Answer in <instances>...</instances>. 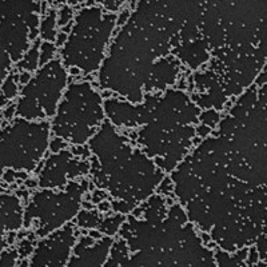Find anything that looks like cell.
<instances>
[{
	"mask_svg": "<svg viewBox=\"0 0 267 267\" xmlns=\"http://www.w3.org/2000/svg\"><path fill=\"white\" fill-rule=\"evenodd\" d=\"M39 46L40 40L32 42V46H30L27 51L24 52L23 58L19 61H16V67L19 71H29L33 74L39 68Z\"/></svg>",
	"mask_w": 267,
	"mask_h": 267,
	"instance_id": "9c48e42d",
	"label": "cell"
},
{
	"mask_svg": "<svg viewBox=\"0 0 267 267\" xmlns=\"http://www.w3.org/2000/svg\"><path fill=\"white\" fill-rule=\"evenodd\" d=\"M68 1V4L70 5H78V4H82V3H85L86 0H67Z\"/></svg>",
	"mask_w": 267,
	"mask_h": 267,
	"instance_id": "484cf974",
	"label": "cell"
},
{
	"mask_svg": "<svg viewBox=\"0 0 267 267\" xmlns=\"http://www.w3.org/2000/svg\"><path fill=\"white\" fill-rule=\"evenodd\" d=\"M220 118H222V115H220L218 110H215V108H207L206 111L199 114L198 122L202 123V124H206L207 127H210L211 130H215L216 126L219 124Z\"/></svg>",
	"mask_w": 267,
	"mask_h": 267,
	"instance_id": "5bb4252c",
	"label": "cell"
},
{
	"mask_svg": "<svg viewBox=\"0 0 267 267\" xmlns=\"http://www.w3.org/2000/svg\"><path fill=\"white\" fill-rule=\"evenodd\" d=\"M92 205H99L100 202L106 201V199H110L108 194L104 190H100V188H95L94 191L91 192L87 198Z\"/></svg>",
	"mask_w": 267,
	"mask_h": 267,
	"instance_id": "ac0fdd59",
	"label": "cell"
},
{
	"mask_svg": "<svg viewBox=\"0 0 267 267\" xmlns=\"http://www.w3.org/2000/svg\"><path fill=\"white\" fill-rule=\"evenodd\" d=\"M111 210V203H110V201L108 199H106V201L100 202L98 205V211H102V212H106V211H110Z\"/></svg>",
	"mask_w": 267,
	"mask_h": 267,
	"instance_id": "603a6c76",
	"label": "cell"
},
{
	"mask_svg": "<svg viewBox=\"0 0 267 267\" xmlns=\"http://www.w3.org/2000/svg\"><path fill=\"white\" fill-rule=\"evenodd\" d=\"M14 115H15V104L14 106H8V108L5 110L4 113V117L7 118V119H11Z\"/></svg>",
	"mask_w": 267,
	"mask_h": 267,
	"instance_id": "cb8c5ba5",
	"label": "cell"
},
{
	"mask_svg": "<svg viewBox=\"0 0 267 267\" xmlns=\"http://www.w3.org/2000/svg\"><path fill=\"white\" fill-rule=\"evenodd\" d=\"M74 10L71 5H61L59 11H57V20H58V29H63L67 24H70L74 20Z\"/></svg>",
	"mask_w": 267,
	"mask_h": 267,
	"instance_id": "9a60e30c",
	"label": "cell"
},
{
	"mask_svg": "<svg viewBox=\"0 0 267 267\" xmlns=\"http://www.w3.org/2000/svg\"><path fill=\"white\" fill-rule=\"evenodd\" d=\"M212 131H214V130H211L210 127H207L206 124H202V123H198L197 127H195V135L199 136L201 139L210 136V134H212Z\"/></svg>",
	"mask_w": 267,
	"mask_h": 267,
	"instance_id": "d6986e66",
	"label": "cell"
},
{
	"mask_svg": "<svg viewBox=\"0 0 267 267\" xmlns=\"http://www.w3.org/2000/svg\"><path fill=\"white\" fill-rule=\"evenodd\" d=\"M117 27V15L104 12L98 5H86L74 16V23L59 59L67 70L76 68L82 76L98 72L107 55L110 40Z\"/></svg>",
	"mask_w": 267,
	"mask_h": 267,
	"instance_id": "7a4b0ae2",
	"label": "cell"
},
{
	"mask_svg": "<svg viewBox=\"0 0 267 267\" xmlns=\"http://www.w3.org/2000/svg\"><path fill=\"white\" fill-rule=\"evenodd\" d=\"M102 92L91 80H71L50 122L51 135L68 146H83L106 120Z\"/></svg>",
	"mask_w": 267,
	"mask_h": 267,
	"instance_id": "3957f363",
	"label": "cell"
},
{
	"mask_svg": "<svg viewBox=\"0 0 267 267\" xmlns=\"http://www.w3.org/2000/svg\"><path fill=\"white\" fill-rule=\"evenodd\" d=\"M57 11L54 8H50L47 12L43 14V19L39 22V36H40V40L54 43V40L57 38Z\"/></svg>",
	"mask_w": 267,
	"mask_h": 267,
	"instance_id": "ba28073f",
	"label": "cell"
},
{
	"mask_svg": "<svg viewBox=\"0 0 267 267\" xmlns=\"http://www.w3.org/2000/svg\"><path fill=\"white\" fill-rule=\"evenodd\" d=\"M156 191L160 192V195H163V197H169L171 195V192L174 191V183L171 180L170 177H164L160 183L158 184V187H156Z\"/></svg>",
	"mask_w": 267,
	"mask_h": 267,
	"instance_id": "e0dca14e",
	"label": "cell"
},
{
	"mask_svg": "<svg viewBox=\"0 0 267 267\" xmlns=\"http://www.w3.org/2000/svg\"><path fill=\"white\" fill-rule=\"evenodd\" d=\"M33 173H36L38 187L63 190L70 180H79L89 175V162L76 158L70 148H64L46 156Z\"/></svg>",
	"mask_w": 267,
	"mask_h": 267,
	"instance_id": "52a82bcc",
	"label": "cell"
},
{
	"mask_svg": "<svg viewBox=\"0 0 267 267\" xmlns=\"http://www.w3.org/2000/svg\"><path fill=\"white\" fill-rule=\"evenodd\" d=\"M26 186L29 188H35L38 187V180L36 179H31V178H27L26 179Z\"/></svg>",
	"mask_w": 267,
	"mask_h": 267,
	"instance_id": "d4e9b609",
	"label": "cell"
},
{
	"mask_svg": "<svg viewBox=\"0 0 267 267\" xmlns=\"http://www.w3.org/2000/svg\"><path fill=\"white\" fill-rule=\"evenodd\" d=\"M19 92V87H18V74L12 72L11 75L7 76V79L3 83L1 87V96L4 98L5 103L8 100L16 98V95Z\"/></svg>",
	"mask_w": 267,
	"mask_h": 267,
	"instance_id": "7c38bea8",
	"label": "cell"
},
{
	"mask_svg": "<svg viewBox=\"0 0 267 267\" xmlns=\"http://www.w3.org/2000/svg\"><path fill=\"white\" fill-rule=\"evenodd\" d=\"M130 15H131V12H130V10H123L120 14H119V16L117 18V26L118 27H120V26H124V24H127V22H128V18H130Z\"/></svg>",
	"mask_w": 267,
	"mask_h": 267,
	"instance_id": "44dd1931",
	"label": "cell"
},
{
	"mask_svg": "<svg viewBox=\"0 0 267 267\" xmlns=\"http://www.w3.org/2000/svg\"><path fill=\"white\" fill-rule=\"evenodd\" d=\"M68 82V71L59 58L39 67L29 83L22 86L15 115L31 122L52 119Z\"/></svg>",
	"mask_w": 267,
	"mask_h": 267,
	"instance_id": "5b68a950",
	"label": "cell"
},
{
	"mask_svg": "<svg viewBox=\"0 0 267 267\" xmlns=\"http://www.w3.org/2000/svg\"><path fill=\"white\" fill-rule=\"evenodd\" d=\"M126 219V216L122 215V214H117V215L113 216H106V218H100V222H99V227L103 233H107V234H115L118 233V230L120 227L123 222Z\"/></svg>",
	"mask_w": 267,
	"mask_h": 267,
	"instance_id": "8fae6325",
	"label": "cell"
},
{
	"mask_svg": "<svg viewBox=\"0 0 267 267\" xmlns=\"http://www.w3.org/2000/svg\"><path fill=\"white\" fill-rule=\"evenodd\" d=\"M100 222V215L96 208L91 210H79L76 214V225L79 227H86V229H94Z\"/></svg>",
	"mask_w": 267,
	"mask_h": 267,
	"instance_id": "30bf717a",
	"label": "cell"
},
{
	"mask_svg": "<svg viewBox=\"0 0 267 267\" xmlns=\"http://www.w3.org/2000/svg\"><path fill=\"white\" fill-rule=\"evenodd\" d=\"M50 139V122L16 118L0 131V174L5 169L33 173L47 154Z\"/></svg>",
	"mask_w": 267,
	"mask_h": 267,
	"instance_id": "277c9868",
	"label": "cell"
},
{
	"mask_svg": "<svg viewBox=\"0 0 267 267\" xmlns=\"http://www.w3.org/2000/svg\"><path fill=\"white\" fill-rule=\"evenodd\" d=\"M58 47L52 42H44L40 40L39 46V67L47 64L48 61L54 60L57 58Z\"/></svg>",
	"mask_w": 267,
	"mask_h": 267,
	"instance_id": "4fadbf2b",
	"label": "cell"
},
{
	"mask_svg": "<svg viewBox=\"0 0 267 267\" xmlns=\"http://www.w3.org/2000/svg\"><path fill=\"white\" fill-rule=\"evenodd\" d=\"M89 191V179L70 180L63 190L40 188L30 195L24 214V225L39 222L38 234H48L70 222L82 208L85 194Z\"/></svg>",
	"mask_w": 267,
	"mask_h": 267,
	"instance_id": "8992f818",
	"label": "cell"
},
{
	"mask_svg": "<svg viewBox=\"0 0 267 267\" xmlns=\"http://www.w3.org/2000/svg\"><path fill=\"white\" fill-rule=\"evenodd\" d=\"M64 148H68V145H67L66 141H63L61 138H58V136H54L52 139H50L48 142V150L51 154H58L60 152L61 150Z\"/></svg>",
	"mask_w": 267,
	"mask_h": 267,
	"instance_id": "2e32d148",
	"label": "cell"
},
{
	"mask_svg": "<svg viewBox=\"0 0 267 267\" xmlns=\"http://www.w3.org/2000/svg\"><path fill=\"white\" fill-rule=\"evenodd\" d=\"M31 78H32V74L29 72V71H19V74H18V83L22 86L27 85Z\"/></svg>",
	"mask_w": 267,
	"mask_h": 267,
	"instance_id": "7402d4cb",
	"label": "cell"
},
{
	"mask_svg": "<svg viewBox=\"0 0 267 267\" xmlns=\"http://www.w3.org/2000/svg\"><path fill=\"white\" fill-rule=\"evenodd\" d=\"M89 190L107 192L108 201L139 206L156 191L164 173L150 156L134 147L130 139L104 120L89 142Z\"/></svg>",
	"mask_w": 267,
	"mask_h": 267,
	"instance_id": "6da1fadb",
	"label": "cell"
},
{
	"mask_svg": "<svg viewBox=\"0 0 267 267\" xmlns=\"http://www.w3.org/2000/svg\"><path fill=\"white\" fill-rule=\"evenodd\" d=\"M67 36H68V33L63 32V31L59 30L57 33V38H55V40H54V44H55L58 48H61L63 46H64V43H66Z\"/></svg>",
	"mask_w": 267,
	"mask_h": 267,
	"instance_id": "ffe728a7",
	"label": "cell"
}]
</instances>
